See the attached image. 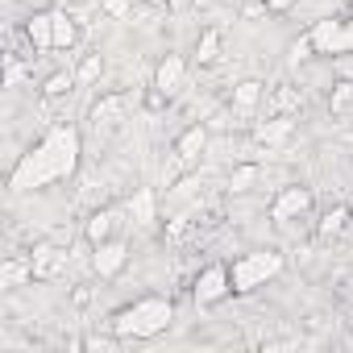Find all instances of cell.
Listing matches in <instances>:
<instances>
[{"instance_id":"cell-1","label":"cell","mask_w":353,"mask_h":353,"mask_svg":"<svg viewBox=\"0 0 353 353\" xmlns=\"http://www.w3.org/2000/svg\"><path fill=\"white\" fill-rule=\"evenodd\" d=\"M79 154H83V137L75 125H59L50 129L30 154L17 158V166L9 170V192H38V188H50L59 179H71L75 166H79Z\"/></svg>"},{"instance_id":"cell-2","label":"cell","mask_w":353,"mask_h":353,"mask_svg":"<svg viewBox=\"0 0 353 353\" xmlns=\"http://www.w3.org/2000/svg\"><path fill=\"white\" fill-rule=\"evenodd\" d=\"M170 320H174V303L166 295H141L137 303L112 316V332L121 341H154L170 328Z\"/></svg>"},{"instance_id":"cell-3","label":"cell","mask_w":353,"mask_h":353,"mask_svg":"<svg viewBox=\"0 0 353 353\" xmlns=\"http://www.w3.org/2000/svg\"><path fill=\"white\" fill-rule=\"evenodd\" d=\"M283 266H287V262H283L279 250H254V254H241V258L229 266V274H233V291H237V295H250V291L266 287L270 279H279Z\"/></svg>"},{"instance_id":"cell-4","label":"cell","mask_w":353,"mask_h":353,"mask_svg":"<svg viewBox=\"0 0 353 353\" xmlns=\"http://www.w3.org/2000/svg\"><path fill=\"white\" fill-rule=\"evenodd\" d=\"M192 295H196V303H221V299H229L233 295V274H229V266L225 262H212V266H204L200 274H196V287H192Z\"/></svg>"},{"instance_id":"cell-5","label":"cell","mask_w":353,"mask_h":353,"mask_svg":"<svg viewBox=\"0 0 353 353\" xmlns=\"http://www.w3.org/2000/svg\"><path fill=\"white\" fill-rule=\"evenodd\" d=\"M312 46H316V54H324V59H336V54H349V34H345V21L341 17H320L312 30Z\"/></svg>"},{"instance_id":"cell-6","label":"cell","mask_w":353,"mask_h":353,"mask_svg":"<svg viewBox=\"0 0 353 353\" xmlns=\"http://www.w3.org/2000/svg\"><path fill=\"white\" fill-rule=\"evenodd\" d=\"M312 212V188H283L270 204V221L287 225V221H299Z\"/></svg>"},{"instance_id":"cell-7","label":"cell","mask_w":353,"mask_h":353,"mask_svg":"<svg viewBox=\"0 0 353 353\" xmlns=\"http://www.w3.org/2000/svg\"><path fill=\"white\" fill-rule=\"evenodd\" d=\"M125 262H129V245H125L121 237H108V241L92 245V270H96L100 279H117V274L125 270Z\"/></svg>"},{"instance_id":"cell-8","label":"cell","mask_w":353,"mask_h":353,"mask_svg":"<svg viewBox=\"0 0 353 353\" xmlns=\"http://www.w3.org/2000/svg\"><path fill=\"white\" fill-rule=\"evenodd\" d=\"M183 75H188V59H183V54H166V59L154 67V88L170 96V92H179Z\"/></svg>"},{"instance_id":"cell-9","label":"cell","mask_w":353,"mask_h":353,"mask_svg":"<svg viewBox=\"0 0 353 353\" xmlns=\"http://www.w3.org/2000/svg\"><path fill=\"white\" fill-rule=\"evenodd\" d=\"M121 208H100V212H92L88 216V225H83V237H88V245H100V241H108L112 233H117V225H121Z\"/></svg>"},{"instance_id":"cell-10","label":"cell","mask_w":353,"mask_h":353,"mask_svg":"<svg viewBox=\"0 0 353 353\" xmlns=\"http://www.w3.org/2000/svg\"><path fill=\"white\" fill-rule=\"evenodd\" d=\"M204 150H208V125H188V129L179 133V141H174V154H179L183 166H192Z\"/></svg>"},{"instance_id":"cell-11","label":"cell","mask_w":353,"mask_h":353,"mask_svg":"<svg viewBox=\"0 0 353 353\" xmlns=\"http://www.w3.org/2000/svg\"><path fill=\"white\" fill-rule=\"evenodd\" d=\"M26 38L34 42V50H54V9L34 13V17L26 21Z\"/></svg>"},{"instance_id":"cell-12","label":"cell","mask_w":353,"mask_h":353,"mask_svg":"<svg viewBox=\"0 0 353 353\" xmlns=\"http://www.w3.org/2000/svg\"><path fill=\"white\" fill-rule=\"evenodd\" d=\"M30 262H34V279H54V274L67 266V250H54V245H34Z\"/></svg>"},{"instance_id":"cell-13","label":"cell","mask_w":353,"mask_h":353,"mask_svg":"<svg viewBox=\"0 0 353 353\" xmlns=\"http://www.w3.org/2000/svg\"><path fill=\"white\" fill-rule=\"evenodd\" d=\"M125 108H129V96H125V92L100 96V100L92 104V121H96V125H117V121L125 117Z\"/></svg>"},{"instance_id":"cell-14","label":"cell","mask_w":353,"mask_h":353,"mask_svg":"<svg viewBox=\"0 0 353 353\" xmlns=\"http://www.w3.org/2000/svg\"><path fill=\"white\" fill-rule=\"evenodd\" d=\"M262 100H266V83H262V79H241V83H233V108H237V112H254Z\"/></svg>"},{"instance_id":"cell-15","label":"cell","mask_w":353,"mask_h":353,"mask_svg":"<svg viewBox=\"0 0 353 353\" xmlns=\"http://www.w3.org/2000/svg\"><path fill=\"white\" fill-rule=\"evenodd\" d=\"M75 42H79V26H75V17L63 13V9H54V50H71Z\"/></svg>"},{"instance_id":"cell-16","label":"cell","mask_w":353,"mask_h":353,"mask_svg":"<svg viewBox=\"0 0 353 353\" xmlns=\"http://www.w3.org/2000/svg\"><path fill=\"white\" fill-rule=\"evenodd\" d=\"M34 279V262L30 258H9L5 266H0V287H21Z\"/></svg>"},{"instance_id":"cell-17","label":"cell","mask_w":353,"mask_h":353,"mask_svg":"<svg viewBox=\"0 0 353 353\" xmlns=\"http://www.w3.org/2000/svg\"><path fill=\"white\" fill-rule=\"evenodd\" d=\"M291 129H295V117H270L266 125H258V141L262 145H279Z\"/></svg>"},{"instance_id":"cell-18","label":"cell","mask_w":353,"mask_h":353,"mask_svg":"<svg viewBox=\"0 0 353 353\" xmlns=\"http://www.w3.org/2000/svg\"><path fill=\"white\" fill-rule=\"evenodd\" d=\"M129 216H133L137 225H154V221H158V216H154V192H150V188H137V192H133Z\"/></svg>"},{"instance_id":"cell-19","label":"cell","mask_w":353,"mask_h":353,"mask_svg":"<svg viewBox=\"0 0 353 353\" xmlns=\"http://www.w3.org/2000/svg\"><path fill=\"white\" fill-rule=\"evenodd\" d=\"M258 174H262L258 162H237V166L229 170V192H250V188L258 183Z\"/></svg>"},{"instance_id":"cell-20","label":"cell","mask_w":353,"mask_h":353,"mask_svg":"<svg viewBox=\"0 0 353 353\" xmlns=\"http://www.w3.org/2000/svg\"><path fill=\"white\" fill-rule=\"evenodd\" d=\"M100 75H104V54H100V50L83 54V63L75 67V83H79V88H92Z\"/></svg>"},{"instance_id":"cell-21","label":"cell","mask_w":353,"mask_h":353,"mask_svg":"<svg viewBox=\"0 0 353 353\" xmlns=\"http://www.w3.org/2000/svg\"><path fill=\"white\" fill-rule=\"evenodd\" d=\"M79 83H75V71H54V75H46L42 79V96L46 100H59V96H67V92H75Z\"/></svg>"},{"instance_id":"cell-22","label":"cell","mask_w":353,"mask_h":353,"mask_svg":"<svg viewBox=\"0 0 353 353\" xmlns=\"http://www.w3.org/2000/svg\"><path fill=\"white\" fill-rule=\"evenodd\" d=\"M221 59V30H204L200 34V46H196V63L200 67H212Z\"/></svg>"},{"instance_id":"cell-23","label":"cell","mask_w":353,"mask_h":353,"mask_svg":"<svg viewBox=\"0 0 353 353\" xmlns=\"http://www.w3.org/2000/svg\"><path fill=\"white\" fill-rule=\"evenodd\" d=\"M328 108H332V112H349V108H353V79H341V83H332Z\"/></svg>"},{"instance_id":"cell-24","label":"cell","mask_w":353,"mask_h":353,"mask_svg":"<svg viewBox=\"0 0 353 353\" xmlns=\"http://www.w3.org/2000/svg\"><path fill=\"white\" fill-rule=\"evenodd\" d=\"M316 54V46H312V34H303V38H295L291 46H287V67H299V63H307Z\"/></svg>"},{"instance_id":"cell-25","label":"cell","mask_w":353,"mask_h":353,"mask_svg":"<svg viewBox=\"0 0 353 353\" xmlns=\"http://www.w3.org/2000/svg\"><path fill=\"white\" fill-rule=\"evenodd\" d=\"M345 221H349V208H345V204H336V208H332V212L320 221V237H332V233H341V229H345Z\"/></svg>"},{"instance_id":"cell-26","label":"cell","mask_w":353,"mask_h":353,"mask_svg":"<svg viewBox=\"0 0 353 353\" xmlns=\"http://www.w3.org/2000/svg\"><path fill=\"white\" fill-rule=\"evenodd\" d=\"M291 108H299V96L291 88H279L274 92V117H291Z\"/></svg>"},{"instance_id":"cell-27","label":"cell","mask_w":353,"mask_h":353,"mask_svg":"<svg viewBox=\"0 0 353 353\" xmlns=\"http://www.w3.org/2000/svg\"><path fill=\"white\" fill-rule=\"evenodd\" d=\"M133 5H137V0H100V9H104L108 17H117V21H121V17H129V13H133Z\"/></svg>"},{"instance_id":"cell-28","label":"cell","mask_w":353,"mask_h":353,"mask_svg":"<svg viewBox=\"0 0 353 353\" xmlns=\"http://www.w3.org/2000/svg\"><path fill=\"white\" fill-rule=\"evenodd\" d=\"M299 0H266V13H291Z\"/></svg>"},{"instance_id":"cell-29","label":"cell","mask_w":353,"mask_h":353,"mask_svg":"<svg viewBox=\"0 0 353 353\" xmlns=\"http://www.w3.org/2000/svg\"><path fill=\"white\" fill-rule=\"evenodd\" d=\"M21 79H26V71H21V63H9V71H5V83H9V88H17Z\"/></svg>"},{"instance_id":"cell-30","label":"cell","mask_w":353,"mask_h":353,"mask_svg":"<svg viewBox=\"0 0 353 353\" xmlns=\"http://www.w3.org/2000/svg\"><path fill=\"white\" fill-rule=\"evenodd\" d=\"M196 188H200V179H183L179 188H174V200H183V196H196Z\"/></svg>"},{"instance_id":"cell-31","label":"cell","mask_w":353,"mask_h":353,"mask_svg":"<svg viewBox=\"0 0 353 353\" xmlns=\"http://www.w3.org/2000/svg\"><path fill=\"white\" fill-rule=\"evenodd\" d=\"M192 5H196V0H166V9H170L174 17H183V13H188Z\"/></svg>"},{"instance_id":"cell-32","label":"cell","mask_w":353,"mask_h":353,"mask_svg":"<svg viewBox=\"0 0 353 353\" xmlns=\"http://www.w3.org/2000/svg\"><path fill=\"white\" fill-rule=\"evenodd\" d=\"M345 34H349V54H353V17L345 21Z\"/></svg>"},{"instance_id":"cell-33","label":"cell","mask_w":353,"mask_h":353,"mask_svg":"<svg viewBox=\"0 0 353 353\" xmlns=\"http://www.w3.org/2000/svg\"><path fill=\"white\" fill-rule=\"evenodd\" d=\"M137 5H154V0H137Z\"/></svg>"},{"instance_id":"cell-34","label":"cell","mask_w":353,"mask_h":353,"mask_svg":"<svg viewBox=\"0 0 353 353\" xmlns=\"http://www.w3.org/2000/svg\"><path fill=\"white\" fill-rule=\"evenodd\" d=\"M349 320H353V312H349Z\"/></svg>"}]
</instances>
